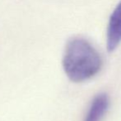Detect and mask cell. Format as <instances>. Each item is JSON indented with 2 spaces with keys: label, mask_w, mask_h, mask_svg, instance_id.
I'll return each mask as SVG.
<instances>
[{
  "label": "cell",
  "mask_w": 121,
  "mask_h": 121,
  "mask_svg": "<svg viewBox=\"0 0 121 121\" xmlns=\"http://www.w3.org/2000/svg\"><path fill=\"white\" fill-rule=\"evenodd\" d=\"M102 59L96 49L86 39L70 38L66 44L63 57V68L70 81L83 82L99 73Z\"/></svg>",
  "instance_id": "cell-1"
},
{
  "label": "cell",
  "mask_w": 121,
  "mask_h": 121,
  "mask_svg": "<svg viewBox=\"0 0 121 121\" xmlns=\"http://www.w3.org/2000/svg\"><path fill=\"white\" fill-rule=\"evenodd\" d=\"M109 96L106 93H100L94 97L84 121H100L109 108Z\"/></svg>",
  "instance_id": "cell-3"
},
{
  "label": "cell",
  "mask_w": 121,
  "mask_h": 121,
  "mask_svg": "<svg viewBox=\"0 0 121 121\" xmlns=\"http://www.w3.org/2000/svg\"><path fill=\"white\" fill-rule=\"evenodd\" d=\"M121 42V1L118 3L110 15L107 27L106 48L112 52Z\"/></svg>",
  "instance_id": "cell-2"
}]
</instances>
